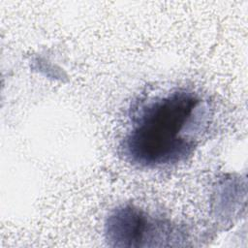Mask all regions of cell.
<instances>
[{"label":"cell","mask_w":248,"mask_h":248,"mask_svg":"<svg viewBox=\"0 0 248 248\" xmlns=\"http://www.w3.org/2000/svg\"><path fill=\"white\" fill-rule=\"evenodd\" d=\"M206 107L195 92L175 89L155 97L133 115L121 143L122 154L140 168L180 163L192 155L206 123Z\"/></svg>","instance_id":"1"},{"label":"cell","mask_w":248,"mask_h":248,"mask_svg":"<svg viewBox=\"0 0 248 248\" xmlns=\"http://www.w3.org/2000/svg\"><path fill=\"white\" fill-rule=\"evenodd\" d=\"M158 221L147 216L133 205H122L114 209L106 223L107 239L111 246H148L147 240H161Z\"/></svg>","instance_id":"2"}]
</instances>
